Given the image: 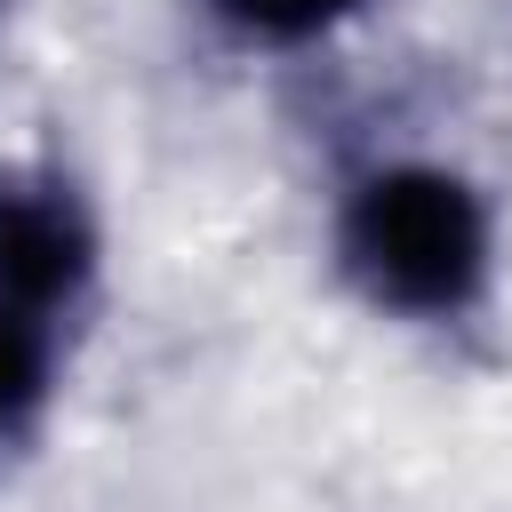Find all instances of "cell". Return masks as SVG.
Instances as JSON below:
<instances>
[{
  "label": "cell",
  "instance_id": "6da1fadb",
  "mask_svg": "<svg viewBox=\"0 0 512 512\" xmlns=\"http://www.w3.org/2000/svg\"><path fill=\"white\" fill-rule=\"evenodd\" d=\"M320 248L336 288L408 336H464L504 296V208L456 152H360L328 184Z\"/></svg>",
  "mask_w": 512,
  "mask_h": 512
},
{
  "label": "cell",
  "instance_id": "7a4b0ae2",
  "mask_svg": "<svg viewBox=\"0 0 512 512\" xmlns=\"http://www.w3.org/2000/svg\"><path fill=\"white\" fill-rule=\"evenodd\" d=\"M112 232L64 152H0V304L88 328L104 304Z\"/></svg>",
  "mask_w": 512,
  "mask_h": 512
},
{
  "label": "cell",
  "instance_id": "3957f363",
  "mask_svg": "<svg viewBox=\"0 0 512 512\" xmlns=\"http://www.w3.org/2000/svg\"><path fill=\"white\" fill-rule=\"evenodd\" d=\"M72 344H80V328L0 304V480L48 448V432L64 416V384H72Z\"/></svg>",
  "mask_w": 512,
  "mask_h": 512
},
{
  "label": "cell",
  "instance_id": "277c9868",
  "mask_svg": "<svg viewBox=\"0 0 512 512\" xmlns=\"http://www.w3.org/2000/svg\"><path fill=\"white\" fill-rule=\"evenodd\" d=\"M192 24L224 48V56H248V64H296V56H320L336 48L344 32H360L384 0H184Z\"/></svg>",
  "mask_w": 512,
  "mask_h": 512
},
{
  "label": "cell",
  "instance_id": "5b68a950",
  "mask_svg": "<svg viewBox=\"0 0 512 512\" xmlns=\"http://www.w3.org/2000/svg\"><path fill=\"white\" fill-rule=\"evenodd\" d=\"M16 16H24V0H0V48H8V32H16Z\"/></svg>",
  "mask_w": 512,
  "mask_h": 512
}]
</instances>
